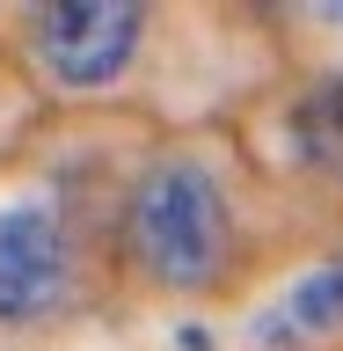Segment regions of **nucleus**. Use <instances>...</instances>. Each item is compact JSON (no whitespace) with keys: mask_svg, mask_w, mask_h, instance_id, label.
Listing matches in <instances>:
<instances>
[{"mask_svg":"<svg viewBox=\"0 0 343 351\" xmlns=\"http://www.w3.org/2000/svg\"><path fill=\"white\" fill-rule=\"evenodd\" d=\"M336 329H343V256H329L292 293H278L256 315V344L263 351H307V344H322V337H336Z\"/></svg>","mask_w":343,"mask_h":351,"instance_id":"20e7f679","label":"nucleus"},{"mask_svg":"<svg viewBox=\"0 0 343 351\" xmlns=\"http://www.w3.org/2000/svg\"><path fill=\"white\" fill-rule=\"evenodd\" d=\"M227 197L190 154H161L125 197V249L161 293H205L227 271Z\"/></svg>","mask_w":343,"mask_h":351,"instance_id":"f257e3e1","label":"nucleus"},{"mask_svg":"<svg viewBox=\"0 0 343 351\" xmlns=\"http://www.w3.org/2000/svg\"><path fill=\"white\" fill-rule=\"evenodd\" d=\"M322 125H329V147L343 154V88H336V95H329V103H322Z\"/></svg>","mask_w":343,"mask_h":351,"instance_id":"39448f33","label":"nucleus"},{"mask_svg":"<svg viewBox=\"0 0 343 351\" xmlns=\"http://www.w3.org/2000/svg\"><path fill=\"white\" fill-rule=\"evenodd\" d=\"M73 300V234L51 205H0V329H37Z\"/></svg>","mask_w":343,"mask_h":351,"instance_id":"7ed1b4c3","label":"nucleus"},{"mask_svg":"<svg viewBox=\"0 0 343 351\" xmlns=\"http://www.w3.org/2000/svg\"><path fill=\"white\" fill-rule=\"evenodd\" d=\"M329 15H336V22H343V8H329Z\"/></svg>","mask_w":343,"mask_h":351,"instance_id":"423d86ee","label":"nucleus"},{"mask_svg":"<svg viewBox=\"0 0 343 351\" xmlns=\"http://www.w3.org/2000/svg\"><path fill=\"white\" fill-rule=\"evenodd\" d=\"M139 37H147V8H131V0H66V8L29 15L37 66L59 88H110L131 66Z\"/></svg>","mask_w":343,"mask_h":351,"instance_id":"f03ea898","label":"nucleus"}]
</instances>
